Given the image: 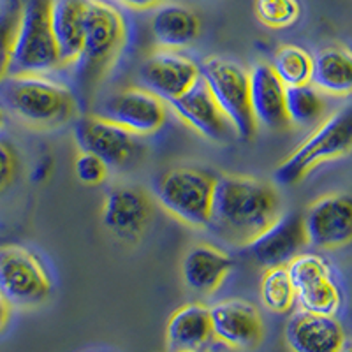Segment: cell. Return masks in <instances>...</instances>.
<instances>
[{
    "instance_id": "obj_1",
    "label": "cell",
    "mask_w": 352,
    "mask_h": 352,
    "mask_svg": "<svg viewBox=\"0 0 352 352\" xmlns=\"http://www.w3.org/2000/svg\"><path fill=\"white\" fill-rule=\"evenodd\" d=\"M280 212V196L273 184L254 176L224 175L217 178L208 228L226 243L248 247Z\"/></svg>"
},
{
    "instance_id": "obj_2",
    "label": "cell",
    "mask_w": 352,
    "mask_h": 352,
    "mask_svg": "<svg viewBox=\"0 0 352 352\" xmlns=\"http://www.w3.org/2000/svg\"><path fill=\"white\" fill-rule=\"evenodd\" d=\"M0 102L21 124L41 131L58 129L76 116L71 88L48 76H8L0 81Z\"/></svg>"
},
{
    "instance_id": "obj_3",
    "label": "cell",
    "mask_w": 352,
    "mask_h": 352,
    "mask_svg": "<svg viewBox=\"0 0 352 352\" xmlns=\"http://www.w3.org/2000/svg\"><path fill=\"white\" fill-rule=\"evenodd\" d=\"M127 41L125 18L115 6L104 0H87L83 50L78 64V81L90 92L104 78Z\"/></svg>"
},
{
    "instance_id": "obj_4",
    "label": "cell",
    "mask_w": 352,
    "mask_h": 352,
    "mask_svg": "<svg viewBox=\"0 0 352 352\" xmlns=\"http://www.w3.org/2000/svg\"><path fill=\"white\" fill-rule=\"evenodd\" d=\"M50 2L52 0H27L21 8L9 76H48L50 72L64 67L50 23Z\"/></svg>"
},
{
    "instance_id": "obj_5",
    "label": "cell",
    "mask_w": 352,
    "mask_h": 352,
    "mask_svg": "<svg viewBox=\"0 0 352 352\" xmlns=\"http://www.w3.org/2000/svg\"><path fill=\"white\" fill-rule=\"evenodd\" d=\"M217 176L199 168L180 166L159 176L157 203L184 224L196 229L210 226Z\"/></svg>"
},
{
    "instance_id": "obj_6",
    "label": "cell",
    "mask_w": 352,
    "mask_h": 352,
    "mask_svg": "<svg viewBox=\"0 0 352 352\" xmlns=\"http://www.w3.org/2000/svg\"><path fill=\"white\" fill-rule=\"evenodd\" d=\"M352 150V106L328 116L316 131L276 166L275 180L294 185L322 162L344 157Z\"/></svg>"
},
{
    "instance_id": "obj_7",
    "label": "cell",
    "mask_w": 352,
    "mask_h": 352,
    "mask_svg": "<svg viewBox=\"0 0 352 352\" xmlns=\"http://www.w3.org/2000/svg\"><path fill=\"white\" fill-rule=\"evenodd\" d=\"M199 69L236 136L243 141H252L259 127L250 106V72L238 62L215 55L204 58Z\"/></svg>"
},
{
    "instance_id": "obj_8",
    "label": "cell",
    "mask_w": 352,
    "mask_h": 352,
    "mask_svg": "<svg viewBox=\"0 0 352 352\" xmlns=\"http://www.w3.org/2000/svg\"><path fill=\"white\" fill-rule=\"evenodd\" d=\"M52 287V276L37 254L23 245H0V294L11 307H37L48 300Z\"/></svg>"
},
{
    "instance_id": "obj_9",
    "label": "cell",
    "mask_w": 352,
    "mask_h": 352,
    "mask_svg": "<svg viewBox=\"0 0 352 352\" xmlns=\"http://www.w3.org/2000/svg\"><path fill=\"white\" fill-rule=\"evenodd\" d=\"M301 310L335 316L342 305V292L333 280L331 266L319 254L301 252L287 264Z\"/></svg>"
},
{
    "instance_id": "obj_10",
    "label": "cell",
    "mask_w": 352,
    "mask_h": 352,
    "mask_svg": "<svg viewBox=\"0 0 352 352\" xmlns=\"http://www.w3.org/2000/svg\"><path fill=\"white\" fill-rule=\"evenodd\" d=\"M155 201L140 185H116L104 197L102 226L124 243H138L152 224Z\"/></svg>"
},
{
    "instance_id": "obj_11",
    "label": "cell",
    "mask_w": 352,
    "mask_h": 352,
    "mask_svg": "<svg viewBox=\"0 0 352 352\" xmlns=\"http://www.w3.org/2000/svg\"><path fill=\"white\" fill-rule=\"evenodd\" d=\"M96 115L120 125L134 136L143 138L152 136L164 127L168 108L164 100L146 88L131 87L108 97Z\"/></svg>"
},
{
    "instance_id": "obj_12",
    "label": "cell",
    "mask_w": 352,
    "mask_h": 352,
    "mask_svg": "<svg viewBox=\"0 0 352 352\" xmlns=\"http://www.w3.org/2000/svg\"><path fill=\"white\" fill-rule=\"evenodd\" d=\"M303 222L308 247L336 250L352 243V194L320 196L307 208Z\"/></svg>"
},
{
    "instance_id": "obj_13",
    "label": "cell",
    "mask_w": 352,
    "mask_h": 352,
    "mask_svg": "<svg viewBox=\"0 0 352 352\" xmlns=\"http://www.w3.org/2000/svg\"><path fill=\"white\" fill-rule=\"evenodd\" d=\"M213 338L234 351H256L264 340V322L256 305L231 298L210 307Z\"/></svg>"
},
{
    "instance_id": "obj_14",
    "label": "cell",
    "mask_w": 352,
    "mask_h": 352,
    "mask_svg": "<svg viewBox=\"0 0 352 352\" xmlns=\"http://www.w3.org/2000/svg\"><path fill=\"white\" fill-rule=\"evenodd\" d=\"M169 106L185 125L196 131L204 140L226 143L232 136H236L234 127L224 115L203 76L178 99L171 100Z\"/></svg>"
},
{
    "instance_id": "obj_15",
    "label": "cell",
    "mask_w": 352,
    "mask_h": 352,
    "mask_svg": "<svg viewBox=\"0 0 352 352\" xmlns=\"http://www.w3.org/2000/svg\"><path fill=\"white\" fill-rule=\"evenodd\" d=\"M140 78L146 90L171 102L199 80L201 69L184 53L159 48L141 64Z\"/></svg>"
},
{
    "instance_id": "obj_16",
    "label": "cell",
    "mask_w": 352,
    "mask_h": 352,
    "mask_svg": "<svg viewBox=\"0 0 352 352\" xmlns=\"http://www.w3.org/2000/svg\"><path fill=\"white\" fill-rule=\"evenodd\" d=\"M74 136L80 150L102 159L108 168H124L140 150L138 136L96 113L78 120Z\"/></svg>"
},
{
    "instance_id": "obj_17",
    "label": "cell",
    "mask_w": 352,
    "mask_h": 352,
    "mask_svg": "<svg viewBox=\"0 0 352 352\" xmlns=\"http://www.w3.org/2000/svg\"><path fill=\"white\" fill-rule=\"evenodd\" d=\"M308 247L303 215L298 212L280 215L266 231L248 245L254 259L264 266H287Z\"/></svg>"
},
{
    "instance_id": "obj_18",
    "label": "cell",
    "mask_w": 352,
    "mask_h": 352,
    "mask_svg": "<svg viewBox=\"0 0 352 352\" xmlns=\"http://www.w3.org/2000/svg\"><path fill=\"white\" fill-rule=\"evenodd\" d=\"M250 106L257 127L272 132L287 131L291 127L285 109V87L273 71L272 64L259 62L250 69Z\"/></svg>"
},
{
    "instance_id": "obj_19",
    "label": "cell",
    "mask_w": 352,
    "mask_h": 352,
    "mask_svg": "<svg viewBox=\"0 0 352 352\" xmlns=\"http://www.w3.org/2000/svg\"><path fill=\"white\" fill-rule=\"evenodd\" d=\"M344 342V328L335 316L300 308L285 326V344L291 352H338Z\"/></svg>"
},
{
    "instance_id": "obj_20",
    "label": "cell",
    "mask_w": 352,
    "mask_h": 352,
    "mask_svg": "<svg viewBox=\"0 0 352 352\" xmlns=\"http://www.w3.org/2000/svg\"><path fill=\"white\" fill-rule=\"evenodd\" d=\"M231 256L222 248L210 243L192 245L182 259V280L188 291L210 296L232 270Z\"/></svg>"
},
{
    "instance_id": "obj_21",
    "label": "cell",
    "mask_w": 352,
    "mask_h": 352,
    "mask_svg": "<svg viewBox=\"0 0 352 352\" xmlns=\"http://www.w3.org/2000/svg\"><path fill=\"white\" fill-rule=\"evenodd\" d=\"M213 338L210 307L187 303L176 308L166 324L168 352L201 351Z\"/></svg>"
},
{
    "instance_id": "obj_22",
    "label": "cell",
    "mask_w": 352,
    "mask_h": 352,
    "mask_svg": "<svg viewBox=\"0 0 352 352\" xmlns=\"http://www.w3.org/2000/svg\"><path fill=\"white\" fill-rule=\"evenodd\" d=\"M87 0H52L50 23L60 52L62 65H76L83 50Z\"/></svg>"
},
{
    "instance_id": "obj_23",
    "label": "cell",
    "mask_w": 352,
    "mask_h": 352,
    "mask_svg": "<svg viewBox=\"0 0 352 352\" xmlns=\"http://www.w3.org/2000/svg\"><path fill=\"white\" fill-rule=\"evenodd\" d=\"M150 32L159 48L178 52L199 37L201 20L187 6L160 4L150 18Z\"/></svg>"
},
{
    "instance_id": "obj_24",
    "label": "cell",
    "mask_w": 352,
    "mask_h": 352,
    "mask_svg": "<svg viewBox=\"0 0 352 352\" xmlns=\"http://www.w3.org/2000/svg\"><path fill=\"white\" fill-rule=\"evenodd\" d=\"M310 83L326 96H352V50L340 44L320 50L314 56Z\"/></svg>"
},
{
    "instance_id": "obj_25",
    "label": "cell",
    "mask_w": 352,
    "mask_h": 352,
    "mask_svg": "<svg viewBox=\"0 0 352 352\" xmlns=\"http://www.w3.org/2000/svg\"><path fill=\"white\" fill-rule=\"evenodd\" d=\"M285 87H301L312 81L314 56L296 44H284L276 50L272 64Z\"/></svg>"
},
{
    "instance_id": "obj_26",
    "label": "cell",
    "mask_w": 352,
    "mask_h": 352,
    "mask_svg": "<svg viewBox=\"0 0 352 352\" xmlns=\"http://www.w3.org/2000/svg\"><path fill=\"white\" fill-rule=\"evenodd\" d=\"M285 109L291 125L307 127L322 118L326 111V100L312 83L289 87L285 90Z\"/></svg>"
},
{
    "instance_id": "obj_27",
    "label": "cell",
    "mask_w": 352,
    "mask_h": 352,
    "mask_svg": "<svg viewBox=\"0 0 352 352\" xmlns=\"http://www.w3.org/2000/svg\"><path fill=\"white\" fill-rule=\"evenodd\" d=\"M261 300L273 314H287L296 305V289L287 266L266 268L261 280Z\"/></svg>"
},
{
    "instance_id": "obj_28",
    "label": "cell",
    "mask_w": 352,
    "mask_h": 352,
    "mask_svg": "<svg viewBox=\"0 0 352 352\" xmlns=\"http://www.w3.org/2000/svg\"><path fill=\"white\" fill-rule=\"evenodd\" d=\"M254 14L264 27L289 28L301 18L300 0H254Z\"/></svg>"
},
{
    "instance_id": "obj_29",
    "label": "cell",
    "mask_w": 352,
    "mask_h": 352,
    "mask_svg": "<svg viewBox=\"0 0 352 352\" xmlns=\"http://www.w3.org/2000/svg\"><path fill=\"white\" fill-rule=\"evenodd\" d=\"M21 0H8L0 11V81L9 76L12 43L21 16Z\"/></svg>"
},
{
    "instance_id": "obj_30",
    "label": "cell",
    "mask_w": 352,
    "mask_h": 352,
    "mask_svg": "<svg viewBox=\"0 0 352 352\" xmlns=\"http://www.w3.org/2000/svg\"><path fill=\"white\" fill-rule=\"evenodd\" d=\"M74 171H76L78 180L81 184L87 185V187H97V185L104 184L109 168L102 159L81 150L74 160Z\"/></svg>"
},
{
    "instance_id": "obj_31",
    "label": "cell",
    "mask_w": 352,
    "mask_h": 352,
    "mask_svg": "<svg viewBox=\"0 0 352 352\" xmlns=\"http://www.w3.org/2000/svg\"><path fill=\"white\" fill-rule=\"evenodd\" d=\"M18 157L14 148L6 141H0V194L8 190L16 178Z\"/></svg>"
},
{
    "instance_id": "obj_32",
    "label": "cell",
    "mask_w": 352,
    "mask_h": 352,
    "mask_svg": "<svg viewBox=\"0 0 352 352\" xmlns=\"http://www.w3.org/2000/svg\"><path fill=\"white\" fill-rule=\"evenodd\" d=\"M118 2H122V4L131 9H140V11H143V9L159 8L160 4H164L166 0H118Z\"/></svg>"
},
{
    "instance_id": "obj_33",
    "label": "cell",
    "mask_w": 352,
    "mask_h": 352,
    "mask_svg": "<svg viewBox=\"0 0 352 352\" xmlns=\"http://www.w3.org/2000/svg\"><path fill=\"white\" fill-rule=\"evenodd\" d=\"M11 319V303L0 294V333L4 331Z\"/></svg>"
},
{
    "instance_id": "obj_34",
    "label": "cell",
    "mask_w": 352,
    "mask_h": 352,
    "mask_svg": "<svg viewBox=\"0 0 352 352\" xmlns=\"http://www.w3.org/2000/svg\"><path fill=\"white\" fill-rule=\"evenodd\" d=\"M338 352H352V340H347V338H345V342L342 344L340 351Z\"/></svg>"
},
{
    "instance_id": "obj_35",
    "label": "cell",
    "mask_w": 352,
    "mask_h": 352,
    "mask_svg": "<svg viewBox=\"0 0 352 352\" xmlns=\"http://www.w3.org/2000/svg\"><path fill=\"white\" fill-rule=\"evenodd\" d=\"M6 124V115H4V109H2V104H0V129L4 127Z\"/></svg>"
},
{
    "instance_id": "obj_36",
    "label": "cell",
    "mask_w": 352,
    "mask_h": 352,
    "mask_svg": "<svg viewBox=\"0 0 352 352\" xmlns=\"http://www.w3.org/2000/svg\"><path fill=\"white\" fill-rule=\"evenodd\" d=\"M188 352H201V351H188Z\"/></svg>"
}]
</instances>
